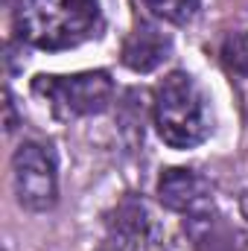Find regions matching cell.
Segmentation results:
<instances>
[{"label": "cell", "mask_w": 248, "mask_h": 251, "mask_svg": "<svg viewBox=\"0 0 248 251\" xmlns=\"http://www.w3.org/2000/svg\"><path fill=\"white\" fill-rule=\"evenodd\" d=\"M158 199L167 210L184 213L190 219H207L213 213V190L207 178L196 176L193 170H167L158 181Z\"/></svg>", "instance_id": "cell-5"}, {"label": "cell", "mask_w": 248, "mask_h": 251, "mask_svg": "<svg viewBox=\"0 0 248 251\" xmlns=\"http://www.w3.org/2000/svg\"><path fill=\"white\" fill-rule=\"evenodd\" d=\"M222 62L228 70L248 79V32H234L222 44Z\"/></svg>", "instance_id": "cell-9"}, {"label": "cell", "mask_w": 248, "mask_h": 251, "mask_svg": "<svg viewBox=\"0 0 248 251\" xmlns=\"http://www.w3.org/2000/svg\"><path fill=\"white\" fill-rule=\"evenodd\" d=\"M146 9L167 21V24H175V26H184L196 18L198 12V0H146Z\"/></svg>", "instance_id": "cell-8"}, {"label": "cell", "mask_w": 248, "mask_h": 251, "mask_svg": "<svg viewBox=\"0 0 248 251\" xmlns=\"http://www.w3.org/2000/svg\"><path fill=\"white\" fill-rule=\"evenodd\" d=\"M240 213H243V219L248 222V190L240 196Z\"/></svg>", "instance_id": "cell-11"}, {"label": "cell", "mask_w": 248, "mask_h": 251, "mask_svg": "<svg viewBox=\"0 0 248 251\" xmlns=\"http://www.w3.org/2000/svg\"><path fill=\"white\" fill-rule=\"evenodd\" d=\"M170 50H173L170 35H164L158 26L140 21L123 44V64L134 73H149L161 62L170 59Z\"/></svg>", "instance_id": "cell-6"}, {"label": "cell", "mask_w": 248, "mask_h": 251, "mask_svg": "<svg viewBox=\"0 0 248 251\" xmlns=\"http://www.w3.org/2000/svg\"><path fill=\"white\" fill-rule=\"evenodd\" d=\"M111 234H114V240L120 243L123 251H137L149 240V213H146L143 201L125 199L123 204L114 210Z\"/></svg>", "instance_id": "cell-7"}, {"label": "cell", "mask_w": 248, "mask_h": 251, "mask_svg": "<svg viewBox=\"0 0 248 251\" xmlns=\"http://www.w3.org/2000/svg\"><path fill=\"white\" fill-rule=\"evenodd\" d=\"M12 181L15 196L26 210L44 213L59 199V178L53 155L38 143H21L12 158Z\"/></svg>", "instance_id": "cell-4"}, {"label": "cell", "mask_w": 248, "mask_h": 251, "mask_svg": "<svg viewBox=\"0 0 248 251\" xmlns=\"http://www.w3.org/2000/svg\"><path fill=\"white\" fill-rule=\"evenodd\" d=\"M210 251H248V240L237 231H225L222 237L210 231Z\"/></svg>", "instance_id": "cell-10"}, {"label": "cell", "mask_w": 248, "mask_h": 251, "mask_svg": "<svg viewBox=\"0 0 248 251\" xmlns=\"http://www.w3.org/2000/svg\"><path fill=\"white\" fill-rule=\"evenodd\" d=\"M155 126L167 146L193 149L210 134V108L193 76L170 73L155 91Z\"/></svg>", "instance_id": "cell-2"}, {"label": "cell", "mask_w": 248, "mask_h": 251, "mask_svg": "<svg viewBox=\"0 0 248 251\" xmlns=\"http://www.w3.org/2000/svg\"><path fill=\"white\" fill-rule=\"evenodd\" d=\"M102 26L97 0H18L15 29L18 35L47 53L79 47Z\"/></svg>", "instance_id": "cell-1"}, {"label": "cell", "mask_w": 248, "mask_h": 251, "mask_svg": "<svg viewBox=\"0 0 248 251\" xmlns=\"http://www.w3.org/2000/svg\"><path fill=\"white\" fill-rule=\"evenodd\" d=\"M32 91L44 97L62 117H88L108 108L114 97V82L105 70L73 76H35Z\"/></svg>", "instance_id": "cell-3"}]
</instances>
